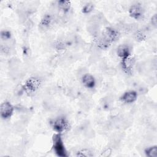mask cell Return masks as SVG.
Returning a JSON list of instances; mask_svg holds the SVG:
<instances>
[{
	"label": "cell",
	"instance_id": "cell-11",
	"mask_svg": "<svg viewBox=\"0 0 157 157\" xmlns=\"http://www.w3.org/2000/svg\"><path fill=\"white\" fill-rule=\"evenodd\" d=\"M145 153L149 157H156L157 156V147H156V146H153V147L148 148L145 150Z\"/></svg>",
	"mask_w": 157,
	"mask_h": 157
},
{
	"label": "cell",
	"instance_id": "cell-10",
	"mask_svg": "<svg viewBox=\"0 0 157 157\" xmlns=\"http://www.w3.org/2000/svg\"><path fill=\"white\" fill-rule=\"evenodd\" d=\"M133 63H134L133 59L131 58L129 56L123 58L122 61V65H123V69L126 70L127 72L129 71L131 69Z\"/></svg>",
	"mask_w": 157,
	"mask_h": 157
},
{
	"label": "cell",
	"instance_id": "cell-2",
	"mask_svg": "<svg viewBox=\"0 0 157 157\" xmlns=\"http://www.w3.org/2000/svg\"><path fill=\"white\" fill-rule=\"evenodd\" d=\"M13 107L12 105L8 102H4L1 104L0 111H1V116L4 119L9 118L11 117L13 113Z\"/></svg>",
	"mask_w": 157,
	"mask_h": 157
},
{
	"label": "cell",
	"instance_id": "cell-16",
	"mask_svg": "<svg viewBox=\"0 0 157 157\" xmlns=\"http://www.w3.org/2000/svg\"><path fill=\"white\" fill-rule=\"evenodd\" d=\"M112 153V150L110 148H108V149H106L101 154V156H104V157H107V156H109Z\"/></svg>",
	"mask_w": 157,
	"mask_h": 157
},
{
	"label": "cell",
	"instance_id": "cell-9",
	"mask_svg": "<svg viewBox=\"0 0 157 157\" xmlns=\"http://www.w3.org/2000/svg\"><path fill=\"white\" fill-rule=\"evenodd\" d=\"M52 17L51 15H45V17H44L43 19L41 21V23L40 24V28L42 29H46L47 28H48L50 25H51L52 22Z\"/></svg>",
	"mask_w": 157,
	"mask_h": 157
},
{
	"label": "cell",
	"instance_id": "cell-8",
	"mask_svg": "<svg viewBox=\"0 0 157 157\" xmlns=\"http://www.w3.org/2000/svg\"><path fill=\"white\" fill-rule=\"evenodd\" d=\"M40 85V82L38 79L35 78H31L26 82V86L30 91H34Z\"/></svg>",
	"mask_w": 157,
	"mask_h": 157
},
{
	"label": "cell",
	"instance_id": "cell-6",
	"mask_svg": "<svg viewBox=\"0 0 157 157\" xmlns=\"http://www.w3.org/2000/svg\"><path fill=\"white\" fill-rule=\"evenodd\" d=\"M83 83L88 88H92L95 85V80L94 77L90 74H85L82 78Z\"/></svg>",
	"mask_w": 157,
	"mask_h": 157
},
{
	"label": "cell",
	"instance_id": "cell-13",
	"mask_svg": "<svg viewBox=\"0 0 157 157\" xmlns=\"http://www.w3.org/2000/svg\"><path fill=\"white\" fill-rule=\"evenodd\" d=\"M93 8V6L91 4H87L85 5L83 7V12L84 13H89L90 12Z\"/></svg>",
	"mask_w": 157,
	"mask_h": 157
},
{
	"label": "cell",
	"instance_id": "cell-1",
	"mask_svg": "<svg viewBox=\"0 0 157 157\" xmlns=\"http://www.w3.org/2000/svg\"><path fill=\"white\" fill-rule=\"evenodd\" d=\"M53 149L58 156H66V151L60 135L57 134L53 136Z\"/></svg>",
	"mask_w": 157,
	"mask_h": 157
},
{
	"label": "cell",
	"instance_id": "cell-17",
	"mask_svg": "<svg viewBox=\"0 0 157 157\" xmlns=\"http://www.w3.org/2000/svg\"><path fill=\"white\" fill-rule=\"evenodd\" d=\"M151 23L154 26L156 25V15H154L151 18Z\"/></svg>",
	"mask_w": 157,
	"mask_h": 157
},
{
	"label": "cell",
	"instance_id": "cell-4",
	"mask_svg": "<svg viewBox=\"0 0 157 157\" xmlns=\"http://www.w3.org/2000/svg\"><path fill=\"white\" fill-rule=\"evenodd\" d=\"M130 15L134 18H139L143 14V9L140 5L134 4L129 9Z\"/></svg>",
	"mask_w": 157,
	"mask_h": 157
},
{
	"label": "cell",
	"instance_id": "cell-15",
	"mask_svg": "<svg viewBox=\"0 0 157 157\" xmlns=\"http://www.w3.org/2000/svg\"><path fill=\"white\" fill-rule=\"evenodd\" d=\"M10 37V34L9 33V32L8 31H2L1 32V38L4 39V40H7L9 39Z\"/></svg>",
	"mask_w": 157,
	"mask_h": 157
},
{
	"label": "cell",
	"instance_id": "cell-14",
	"mask_svg": "<svg viewBox=\"0 0 157 157\" xmlns=\"http://www.w3.org/2000/svg\"><path fill=\"white\" fill-rule=\"evenodd\" d=\"M91 152L88 150H82L78 152V156H90Z\"/></svg>",
	"mask_w": 157,
	"mask_h": 157
},
{
	"label": "cell",
	"instance_id": "cell-12",
	"mask_svg": "<svg viewBox=\"0 0 157 157\" xmlns=\"http://www.w3.org/2000/svg\"><path fill=\"white\" fill-rule=\"evenodd\" d=\"M58 4H59V6L64 10H67L70 7V3L69 1H59L58 2Z\"/></svg>",
	"mask_w": 157,
	"mask_h": 157
},
{
	"label": "cell",
	"instance_id": "cell-7",
	"mask_svg": "<svg viewBox=\"0 0 157 157\" xmlns=\"http://www.w3.org/2000/svg\"><path fill=\"white\" fill-rule=\"evenodd\" d=\"M117 54L120 57L122 58L123 59L129 56L130 54V51L128 47L125 45H120L117 48Z\"/></svg>",
	"mask_w": 157,
	"mask_h": 157
},
{
	"label": "cell",
	"instance_id": "cell-5",
	"mask_svg": "<svg viewBox=\"0 0 157 157\" xmlns=\"http://www.w3.org/2000/svg\"><path fill=\"white\" fill-rule=\"evenodd\" d=\"M137 96V94L136 92L134 91H129L124 93L121 97V99L125 103H132L136 101Z\"/></svg>",
	"mask_w": 157,
	"mask_h": 157
},
{
	"label": "cell",
	"instance_id": "cell-3",
	"mask_svg": "<svg viewBox=\"0 0 157 157\" xmlns=\"http://www.w3.org/2000/svg\"><path fill=\"white\" fill-rule=\"evenodd\" d=\"M52 126L55 131L58 132H63L67 128V123L64 118H58L53 120L52 122Z\"/></svg>",
	"mask_w": 157,
	"mask_h": 157
}]
</instances>
